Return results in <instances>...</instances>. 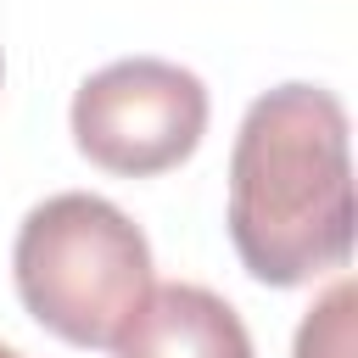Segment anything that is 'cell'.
<instances>
[{
  "label": "cell",
  "instance_id": "6",
  "mask_svg": "<svg viewBox=\"0 0 358 358\" xmlns=\"http://www.w3.org/2000/svg\"><path fill=\"white\" fill-rule=\"evenodd\" d=\"M0 358H22V352H17V347H6V341H0Z\"/></svg>",
  "mask_w": 358,
  "mask_h": 358
},
{
  "label": "cell",
  "instance_id": "1",
  "mask_svg": "<svg viewBox=\"0 0 358 358\" xmlns=\"http://www.w3.org/2000/svg\"><path fill=\"white\" fill-rule=\"evenodd\" d=\"M229 241L257 285L291 291L352 257L347 106L324 84L263 90L229 151Z\"/></svg>",
  "mask_w": 358,
  "mask_h": 358
},
{
  "label": "cell",
  "instance_id": "7",
  "mask_svg": "<svg viewBox=\"0 0 358 358\" xmlns=\"http://www.w3.org/2000/svg\"><path fill=\"white\" fill-rule=\"evenodd\" d=\"M0 78H6V56H0Z\"/></svg>",
  "mask_w": 358,
  "mask_h": 358
},
{
  "label": "cell",
  "instance_id": "2",
  "mask_svg": "<svg viewBox=\"0 0 358 358\" xmlns=\"http://www.w3.org/2000/svg\"><path fill=\"white\" fill-rule=\"evenodd\" d=\"M11 280L50 336L67 347H112L151 296V241L117 201L62 190L22 218Z\"/></svg>",
  "mask_w": 358,
  "mask_h": 358
},
{
  "label": "cell",
  "instance_id": "3",
  "mask_svg": "<svg viewBox=\"0 0 358 358\" xmlns=\"http://www.w3.org/2000/svg\"><path fill=\"white\" fill-rule=\"evenodd\" d=\"M73 145L123 179L179 168L207 134V84L162 56H123L90 73L73 95Z\"/></svg>",
  "mask_w": 358,
  "mask_h": 358
},
{
  "label": "cell",
  "instance_id": "5",
  "mask_svg": "<svg viewBox=\"0 0 358 358\" xmlns=\"http://www.w3.org/2000/svg\"><path fill=\"white\" fill-rule=\"evenodd\" d=\"M352 313H358V291H352V280L341 274V280L308 308V319L296 324V352H291V358H352V352H358Z\"/></svg>",
  "mask_w": 358,
  "mask_h": 358
},
{
  "label": "cell",
  "instance_id": "4",
  "mask_svg": "<svg viewBox=\"0 0 358 358\" xmlns=\"http://www.w3.org/2000/svg\"><path fill=\"white\" fill-rule=\"evenodd\" d=\"M112 358H252L246 319L207 285H151L140 313L112 341Z\"/></svg>",
  "mask_w": 358,
  "mask_h": 358
}]
</instances>
